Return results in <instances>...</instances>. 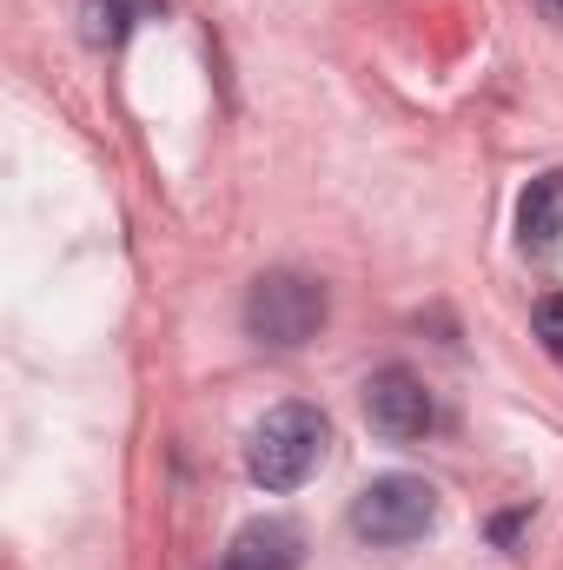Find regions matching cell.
Masks as SVG:
<instances>
[{"label": "cell", "instance_id": "5b68a950", "mask_svg": "<svg viewBox=\"0 0 563 570\" xmlns=\"http://www.w3.org/2000/svg\"><path fill=\"white\" fill-rule=\"evenodd\" d=\"M298 558H305L298 524H285V518H253V524L226 544L219 570H298Z\"/></svg>", "mask_w": 563, "mask_h": 570}, {"label": "cell", "instance_id": "3957f363", "mask_svg": "<svg viewBox=\"0 0 563 570\" xmlns=\"http://www.w3.org/2000/svg\"><path fill=\"white\" fill-rule=\"evenodd\" d=\"M431 524H437V491L424 484L418 471H385V478H372L352 498V531L365 544H378V551L418 544Z\"/></svg>", "mask_w": 563, "mask_h": 570}, {"label": "cell", "instance_id": "52a82bcc", "mask_svg": "<svg viewBox=\"0 0 563 570\" xmlns=\"http://www.w3.org/2000/svg\"><path fill=\"white\" fill-rule=\"evenodd\" d=\"M134 20H140V0H87V7H80L87 47H120V40L134 33Z\"/></svg>", "mask_w": 563, "mask_h": 570}, {"label": "cell", "instance_id": "9c48e42d", "mask_svg": "<svg viewBox=\"0 0 563 570\" xmlns=\"http://www.w3.org/2000/svg\"><path fill=\"white\" fill-rule=\"evenodd\" d=\"M557 7H563V0H557Z\"/></svg>", "mask_w": 563, "mask_h": 570}, {"label": "cell", "instance_id": "6da1fadb", "mask_svg": "<svg viewBox=\"0 0 563 570\" xmlns=\"http://www.w3.org/2000/svg\"><path fill=\"white\" fill-rule=\"evenodd\" d=\"M325 444H332V425L318 405H273L246 438V471L266 491H298L325 464Z\"/></svg>", "mask_w": 563, "mask_h": 570}, {"label": "cell", "instance_id": "7a4b0ae2", "mask_svg": "<svg viewBox=\"0 0 563 570\" xmlns=\"http://www.w3.org/2000/svg\"><path fill=\"white\" fill-rule=\"evenodd\" d=\"M332 318V298L312 273H266V279L246 292V332L273 352H298L325 332Z\"/></svg>", "mask_w": 563, "mask_h": 570}, {"label": "cell", "instance_id": "277c9868", "mask_svg": "<svg viewBox=\"0 0 563 570\" xmlns=\"http://www.w3.org/2000/svg\"><path fill=\"white\" fill-rule=\"evenodd\" d=\"M365 425L385 444H418L424 431L437 425V399L412 365H385L365 379Z\"/></svg>", "mask_w": 563, "mask_h": 570}, {"label": "cell", "instance_id": "8992f818", "mask_svg": "<svg viewBox=\"0 0 563 570\" xmlns=\"http://www.w3.org/2000/svg\"><path fill=\"white\" fill-rule=\"evenodd\" d=\"M517 239H524V253H551L563 239V173H544V179L524 186V199H517Z\"/></svg>", "mask_w": 563, "mask_h": 570}, {"label": "cell", "instance_id": "ba28073f", "mask_svg": "<svg viewBox=\"0 0 563 570\" xmlns=\"http://www.w3.org/2000/svg\"><path fill=\"white\" fill-rule=\"evenodd\" d=\"M537 338H544V352L563 365V292H551V298L537 305Z\"/></svg>", "mask_w": 563, "mask_h": 570}]
</instances>
